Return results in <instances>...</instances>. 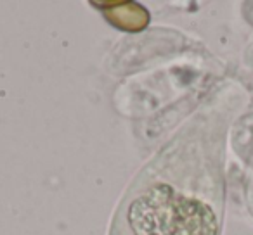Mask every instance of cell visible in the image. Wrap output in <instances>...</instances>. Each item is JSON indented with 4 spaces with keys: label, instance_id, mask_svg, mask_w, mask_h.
<instances>
[{
    "label": "cell",
    "instance_id": "obj_1",
    "mask_svg": "<svg viewBox=\"0 0 253 235\" xmlns=\"http://www.w3.org/2000/svg\"><path fill=\"white\" fill-rule=\"evenodd\" d=\"M218 140L191 121L135 175L109 235H220Z\"/></svg>",
    "mask_w": 253,
    "mask_h": 235
},
{
    "label": "cell",
    "instance_id": "obj_2",
    "mask_svg": "<svg viewBox=\"0 0 253 235\" xmlns=\"http://www.w3.org/2000/svg\"><path fill=\"white\" fill-rule=\"evenodd\" d=\"M101 11L115 28L123 30V32H141L149 23V12L135 2L111 4Z\"/></svg>",
    "mask_w": 253,
    "mask_h": 235
}]
</instances>
